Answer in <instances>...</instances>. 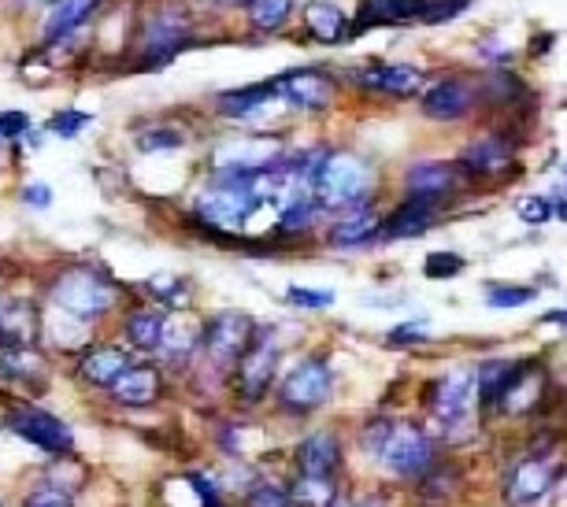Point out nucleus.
I'll use <instances>...</instances> for the list:
<instances>
[{
    "instance_id": "2f4dec72",
    "label": "nucleus",
    "mask_w": 567,
    "mask_h": 507,
    "mask_svg": "<svg viewBox=\"0 0 567 507\" xmlns=\"http://www.w3.org/2000/svg\"><path fill=\"white\" fill-rule=\"evenodd\" d=\"M512 371H516V363H512V360H494V363L478 366V371H475V390H478V396H483V404L497 401V393L505 390Z\"/></svg>"
},
{
    "instance_id": "1a4fd4ad",
    "label": "nucleus",
    "mask_w": 567,
    "mask_h": 507,
    "mask_svg": "<svg viewBox=\"0 0 567 507\" xmlns=\"http://www.w3.org/2000/svg\"><path fill=\"white\" fill-rule=\"evenodd\" d=\"M275 366H278V341L271 330H256L249 349L241 352V360L234 363V371H238V393L245 401H260L267 393V385H271L275 377Z\"/></svg>"
},
{
    "instance_id": "e433bc0d",
    "label": "nucleus",
    "mask_w": 567,
    "mask_h": 507,
    "mask_svg": "<svg viewBox=\"0 0 567 507\" xmlns=\"http://www.w3.org/2000/svg\"><path fill=\"white\" fill-rule=\"evenodd\" d=\"M93 123V115H85V112H74V107H68V112H60V115H52V123H49V134H56V137H74V134H82L85 126Z\"/></svg>"
},
{
    "instance_id": "9b49d317",
    "label": "nucleus",
    "mask_w": 567,
    "mask_h": 507,
    "mask_svg": "<svg viewBox=\"0 0 567 507\" xmlns=\"http://www.w3.org/2000/svg\"><path fill=\"white\" fill-rule=\"evenodd\" d=\"M275 82H278V101H286L297 112H323L330 96H334V85L319 71H290Z\"/></svg>"
},
{
    "instance_id": "f3484780",
    "label": "nucleus",
    "mask_w": 567,
    "mask_h": 507,
    "mask_svg": "<svg viewBox=\"0 0 567 507\" xmlns=\"http://www.w3.org/2000/svg\"><path fill=\"white\" fill-rule=\"evenodd\" d=\"M297 467L301 474H312V478H334V470L341 467V445L330 430H319V434L305 437L301 448H297Z\"/></svg>"
},
{
    "instance_id": "c9c22d12",
    "label": "nucleus",
    "mask_w": 567,
    "mask_h": 507,
    "mask_svg": "<svg viewBox=\"0 0 567 507\" xmlns=\"http://www.w3.org/2000/svg\"><path fill=\"white\" fill-rule=\"evenodd\" d=\"M530 300H534V289H527V286H497V289H489L486 304L489 308H523V304H530Z\"/></svg>"
},
{
    "instance_id": "de8ad7c7",
    "label": "nucleus",
    "mask_w": 567,
    "mask_h": 507,
    "mask_svg": "<svg viewBox=\"0 0 567 507\" xmlns=\"http://www.w3.org/2000/svg\"><path fill=\"white\" fill-rule=\"evenodd\" d=\"M41 4H60V0H41Z\"/></svg>"
},
{
    "instance_id": "a211bd4d",
    "label": "nucleus",
    "mask_w": 567,
    "mask_h": 507,
    "mask_svg": "<svg viewBox=\"0 0 567 507\" xmlns=\"http://www.w3.org/2000/svg\"><path fill=\"white\" fill-rule=\"evenodd\" d=\"M471 107V85L460 79H442L423 93V112L442 123H453Z\"/></svg>"
},
{
    "instance_id": "bb28decb",
    "label": "nucleus",
    "mask_w": 567,
    "mask_h": 507,
    "mask_svg": "<svg viewBox=\"0 0 567 507\" xmlns=\"http://www.w3.org/2000/svg\"><path fill=\"white\" fill-rule=\"evenodd\" d=\"M374 230H379V215H374L371 208H360L352 211V215H346L334 230H330V245L334 248H349V245H363L368 237H374Z\"/></svg>"
},
{
    "instance_id": "f03ea898",
    "label": "nucleus",
    "mask_w": 567,
    "mask_h": 507,
    "mask_svg": "<svg viewBox=\"0 0 567 507\" xmlns=\"http://www.w3.org/2000/svg\"><path fill=\"white\" fill-rule=\"evenodd\" d=\"M252 170H219V186L197 200V215L216 230H241L249 215L260 208L249 193Z\"/></svg>"
},
{
    "instance_id": "cd10ccee",
    "label": "nucleus",
    "mask_w": 567,
    "mask_h": 507,
    "mask_svg": "<svg viewBox=\"0 0 567 507\" xmlns=\"http://www.w3.org/2000/svg\"><path fill=\"white\" fill-rule=\"evenodd\" d=\"M126 338L137 352H156L159 349V338H164V315H156V311H134V315H126Z\"/></svg>"
},
{
    "instance_id": "4c0bfd02",
    "label": "nucleus",
    "mask_w": 567,
    "mask_h": 507,
    "mask_svg": "<svg viewBox=\"0 0 567 507\" xmlns=\"http://www.w3.org/2000/svg\"><path fill=\"white\" fill-rule=\"evenodd\" d=\"M293 308H308V311H319V308H330L334 304V293L330 289H305V286H293L290 293H286Z\"/></svg>"
},
{
    "instance_id": "aec40b11",
    "label": "nucleus",
    "mask_w": 567,
    "mask_h": 507,
    "mask_svg": "<svg viewBox=\"0 0 567 507\" xmlns=\"http://www.w3.org/2000/svg\"><path fill=\"white\" fill-rule=\"evenodd\" d=\"M305 23H308V30H312V38L323 41V45H338V41H346L352 34L349 15L341 12L338 4H330V0H308Z\"/></svg>"
},
{
    "instance_id": "c03bdc74",
    "label": "nucleus",
    "mask_w": 567,
    "mask_h": 507,
    "mask_svg": "<svg viewBox=\"0 0 567 507\" xmlns=\"http://www.w3.org/2000/svg\"><path fill=\"white\" fill-rule=\"evenodd\" d=\"M420 327H423V322H404L401 330L390 333V341L393 344H401V341H426V330H420Z\"/></svg>"
},
{
    "instance_id": "f704fd0d",
    "label": "nucleus",
    "mask_w": 567,
    "mask_h": 507,
    "mask_svg": "<svg viewBox=\"0 0 567 507\" xmlns=\"http://www.w3.org/2000/svg\"><path fill=\"white\" fill-rule=\"evenodd\" d=\"M137 148L145 156H156V153H178L182 148V134L171 131V126H156V131H145L137 137Z\"/></svg>"
},
{
    "instance_id": "a19ab883",
    "label": "nucleus",
    "mask_w": 567,
    "mask_h": 507,
    "mask_svg": "<svg viewBox=\"0 0 567 507\" xmlns=\"http://www.w3.org/2000/svg\"><path fill=\"white\" fill-rule=\"evenodd\" d=\"M23 507H74V500L63 489H56V485H41V489L27 496Z\"/></svg>"
},
{
    "instance_id": "4468645a",
    "label": "nucleus",
    "mask_w": 567,
    "mask_h": 507,
    "mask_svg": "<svg viewBox=\"0 0 567 507\" xmlns=\"http://www.w3.org/2000/svg\"><path fill=\"white\" fill-rule=\"evenodd\" d=\"M549 489H553V467H549V463H542V459L519 463V467L508 474V485H505L508 500L516 504V507L542 504Z\"/></svg>"
},
{
    "instance_id": "ddd939ff",
    "label": "nucleus",
    "mask_w": 567,
    "mask_h": 507,
    "mask_svg": "<svg viewBox=\"0 0 567 507\" xmlns=\"http://www.w3.org/2000/svg\"><path fill=\"white\" fill-rule=\"evenodd\" d=\"M434 0H363L357 23L349 30L360 34L368 27H390V23H412V19H426L431 15Z\"/></svg>"
},
{
    "instance_id": "58836bf2",
    "label": "nucleus",
    "mask_w": 567,
    "mask_h": 507,
    "mask_svg": "<svg viewBox=\"0 0 567 507\" xmlns=\"http://www.w3.org/2000/svg\"><path fill=\"white\" fill-rule=\"evenodd\" d=\"M249 507H293L290 493L278 489V485H256L249 493Z\"/></svg>"
},
{
    "instance_id": "8fccbe9b",
    "label": "nucleus",
    "mask_w": 567,
    "mask_h": 507,
    "mask_svg": "<svg viewBox=\"0 0 567 507\" xmlns=\"http://www.w3.org/2000/svg\"><path fill=\"white\" fill-rule=\"evenodd\" d=\"M0 142H4V134H0Z\"/></svg>"
},
{
    "instance_id": "39448f33",
    "label": "nucleus",
    "mask_w": 567,
    "mask_h": 507,
    "mask_svg": "<svg viewBox=\"0 0 567 507\" xmlns=\"http://www.w3.org/2000/svg\"><path fill=\"white\" fill-rule=\"evenodd\" d=\"M478 396L475 374L471 371H449L431 390V415L445 437H464L471 430V401Z\"/></svg>"
},
{
    "instance_id": "7ed1b4c3",
    "label": "nucleus",
    "mask_w": 567,
    "mask_h": 507,
    "mask_svg": "<svg viewBox=\"0 0 567 507\" xmlns=\"http://www.w3.org/2000/svg\"><path fill=\"white\" fill-rule=\"evenodd\" d=\"M52 300H56L63 311H71L74 319H101L104 311L120 300V289L104 275L90 271V267H74V271L56 278Z\"/></svg>"
},
{
    "instance_id": "2eb2a0df",
    "label": "nucleus",
    "mask_w": 567,
    "mask_h": 507,
    "mask_svg": "<svg viewBox=\"0 0 567 507\" xmlns=\"http://www.w3.org/2000/svg\"><path fill=\"white\" fill-rule=\"evenodd\" d=\"M434 223V200H404L401 208H393L390 219L379 223V230L374 237H382V241H404V237H420L426 226Z\"/></svg>"
},
{
    "instance_id": "ea45409f",
    "label": "nucleus",
    "mask_w": 567,
    "mask_h": 507,
    "mask_svg": "<svg viewBox=\"0 0 567 507\" xmlns=\"http://www.w3.org/2000/svg\"><path fill=\"white\" fill-rule=\"evenodd\" d=\"M460 267H464V260L453 252H431L426 256V278H453L460 275Z\"/></svg>"
},
{
    "instance_id": "c756f323",
    "label": "nucleus",
    "mask_w": 567,
    "mask_h": 507,
    "mask_svg": "<svg viewBox=\"0 0 567 507\" xmlns=\"http://www.w3.org/2000/svg\"><path fill=\"white\" fill-rule=\"evenodd\" d=\"M200 344V330L189 327V322H164V338H159V349L171 363H186L189 355H194V349Z\"/></svg>"
},
{
    "instance_id": "412c9836",
    "label": "nucleus",
    "mask_w": 567,
    "mask_h": 507,
    "mask_svg": "<svg viewBox=\"0 0 567 507\" xmlns=\"http://www.w3.org/2000/svg\"><path fill=\"white\" fill-rule=\"evenodd\" d=\"M38 338V315L30 304H0V344L27 349Z\"/></svg>"
},
{
    "instance_id": "37998d69",
    "label": "nucleus",
    "mask_w": 567,
    "mask_h": 507,
    "mask_svg": "<svg viewBox=\"0 0 567 507\" xmlns=\"http://www.w3.org/2000/svg\"><path fill=\"white\" fill-rule=\"evenodd\" d=\"M27 131H30V115H23V112H4V115H0V134H4V137H19Z\"/></svg>"
},
{
    "instance_id": "20e7f679",
    "label": "nucleus",
    "mask_w": 567,
    "mask_h": 507,
    "mask_svg": "<svg viewBox=\"0 0 567 507\" xmlns=\"http://www.w3.org/2000/svg\"><path fill=\"white\" fill-rule=\"evenodd\" d=\"M371 178L363 159L346 156V153H327L323 167H319L316 178V200L319 208H352V204L363 200Z\"/></svg>"
},
{
    "instance_id": "72a5a7b5",
    "label": "nucleus",
    "mask_w": 567,
    "mask_h": 507,
    "mask_svg": "<svg viewBox=\"0 0 567 507\" xmlns=\"http://www.w3.org/2000/svg\"><path fill=\"white\" fill-rule=\"evenodd\" d=\"M148 293H156V300H164L167 308H186L189 304V289L175 275H156L148 278Z\"/></svg>"
},
{
    "instance_id": "6e6552de",
    "label": "nucleus",
    "mask_w": 567,
    "mask_h": 507,
    "mask_svg": "<svg viewBox=\"0 0 567 507\" xmlns=\"http://www.w3.org/2000/svg\"><path fill=\"white\" fill-rule=\"evenodd\" d=\"M194 41V23L178 12V8H164V12L148 15L142 27V63L159 68L175 52H182Z\"/></svg>"
},
{
    "instance_id": "a878e982",
    "label": "nucleus",
    "mask_w": 567,
    "mask_h": 507,
    "mask_svg": "<svg viewBox=\"0 0 567 507\" xmlns=\"http://www.w3.org/2000/svg\"><path fill=\"white\" fill-rule=\"evenodd\" d=\"M271 101H278V82L249 85V90H241V93L219 96V107H223V112H230L234 118H252V115H260Z\"/></svg>"
},
{
    "instance_id": "9d476101",
    "label": "nucleus",
    "mask_w": 567,
    "mask_h": 507,
    "mask_svg": "<svg viewBox=\"0 0 567 507\" xmlns=\"http://www.w3.org/2000/svg\"><path fill=\"white\" fill-rule=\"evenodd\" d=\"M8 430L23 437L27 445H38L41 452H56V456L74 445L71 430L63 426L56 415L41 412V407H16V412L8 415Z\"/></svg>"
},
{
    "instance_id": "f257e3e1",
    "label": "nucleus",
    "mask_w": 567,
    "mask_h": 507,
    "mask_svg": "<svg viewBox=\"0 0 567 507\" xmlns=\"http://www.w3.org/2000/svg\"><path fill=\"white\" fill-rule=\"evenodd\" d=\"M363 448L371 452L382 467L398 470L401 478H423L434 463V441L412 423H390V418H374L363 434Z\"/></svg>"
},
{
    "instance_id": "b1692460",
    "label": "nucleus",
    "mask_w": 567,
    "mask_h": 507,
    "mask_svg": "<svg viewBox=\"0 0 567 507\" xmlns=\"http://www.w3.org/2000/svg\"><path fill=\"white\" fill-rule=\"evenodd\" d=\"M453 189H456V170L449 164H415L409 170V193L420 200L449 197Z\"/></svg>"
},
{
    "instance_id": "393cba45",
    "label": "nucleus",
    "mask_w": 567,
    "mask_h": 507,
    "mask_svg": "<svg viewBox=\"0 0 567 507\" xmlns=\"http://www.w3.org/2000/svg\"><path fill=\"white\" fill-rule=\"evenodd\" d=\"M278 159V148L271 142H245V145H230L216 156L219 170H260L271 167Z\"/></svg>"
},
{
    "instance_id": "4be33fe9",
    "label": "nucleus",
    "mask_w": 567,
    "mask_h": 507,
    "mask_svg": "<svg viewBox=\"0 0 567 507\" xmlns=\"http://www.w3.org/2000/svg\"><path fill=\"white\" fill-rule=\"evenodd\" d=\"M126 366H131V355H126L123 349H93V352L82 355L79 374H82V382L109 390V385L126 371Z\"/></svg>"
},
{
    "instance_id": "49530a36",
    "label": "nucleus",
    "mask_w": 567,
    "mask_h": 507,
    "mask_svg": "<svg viewBox=\"0 0 567 507\" xmlns=\"http://www.w3.org/2000/svg\"><path fill=\"white\" fill-rule=\"evenodd\" d=\"M219 4H227V8H249L252 0H219Z\"/></svg>"
},
{
    "instance_id": "473e14b6",
    "label": "nucleus",
    "mask_w": 567,
    "mask_h": 507,
    "mask_svg": "<svg viewBox=\"0 0 567 507\" xmlns=\"http://www.w3.org/2000/svg\"><path fill=\"white\" fill-rule=\"evenodd\" d=\"M290 12H293V0H252L249 4L256 30H278L290 19Z\"/></svg>"
},
{
    "instance_id": "dca6fc26",
    "label": "nucleus",
    "mask_w": 567,
    "mask_h": 507,
    "mask_svg": "<svg viewBox=\"0 0 567 507\" xmlns=\"http://www.w3.org/2000/svg\"><path fill=\"white\" fill-rule=\"evenodd\" d=\"M109 390L115 393V401L120 404H131V407H145V404H153L159 390H164V382H159V371L156 366H148V363H131L126 371L115 377V382L109 385Z\"/></svg>"
},
{
    "instance_id": "423d86ee",
    "label": "nucleus",
    "mask_w": 567,
    "mask_h": 507,
    "mask_svg": "<svg viewBox=\"0 0 567 507\" xmlns=\"http://www.w3.org/2000/svg\"><path fill=\"white\" fill-rule=\"evenodd\" d=\"M278 396H282V407L293 415H308L316 407H323L330 401V366L319 355H308V360L293 363L286 371L282 385H278Z\"/></svg>"
},
{
    "instance_id": "c85d7f7f",
    "label": "nucleus",
    "mask_w": 567,
    "mask_h": 507,
    "mask_svg": "<svg viewBox=\"0 0 567 507\" xmlns=\"http://www.w3.org/2000/svg\"><path fill=\"white\" fill-rule=\"evenodd\" d=\"M97 8V0H60L56 12H52V19L45 23V38L49 41H60L68 38L71 30H79L85 23V15Z\"/></svg>"
},
{
    "instance_id": "5701e85b",
    "label": "nucleus",
    "mask_w": 567,
    "mask_h": 507,
    "mask_svg": "<svg viewBox=\"0 0 567 507\" xmlns=\"http://www.w3.org/2000/svg\"><path fill=\"white\" fill-rule=\"evenodd\" d=\"M460 164H464L471 175H497V170H505L512 164V145L505 137H483V142L464 148Z\"/></svg>"
},
{
    "instance_id": "0eeeda50",
    "label": "nucleus",
    "mask_w": 567,
    "mask_h": 507,
    "mask_svg": "<svg viewBox=\"0 0 567 507\" xmlns=\"http://www.w3.org/2000/svg\"><path fill=\"white\" fill-rule=\"evenodd\" d=\"M252 333H256L252 319L241 315V311H223V315H216L200 330V344H205L208 363L219 366V371H234V363L249 349Z\"/></svg>"
},
{
    "instance_id": "09e8293b",
    "label": "nucleus",
    "mask_w": 567,
    "mask_h": 507,
    "mask_svg": "<svg viewBox=\"0 0 567 507\" xmlns=\"http://www.w3.org/2000/svg\"><path fill=\"white\" fill-rule=\"evenodd\" d=\"M330 507H346V504H341V500H334V504H330Z\"/></svg>"
},
{
    "instance_id": "a18cd8bd",
    "label": "nucleus",
    "mask_w": 567,
    "mask_h": 507,
    "mask_svg": "<svg viewBox=\"0 0 567 507\" xmlns=\"http://www.w3.org/2000/svg\"><path fill=\"white\" fill-rule=\"evenodd\" d=\"M23 200H27V204H34V208H49V204H52V193H49L45 186H27V189H23Z\"/></svg>"
},
{
    "instance_id": "f8f14e48",
    "label": "nucleus",
    "mask_w": 567,
    "mask_h": 507,
    "mask_svg": "<svg viewBox=\"0 0 567 507\" xmlns=\"http://www.w3.org/2000/svg\"><path fill=\"white\" fill-rule=\"evenodd\" d=\"M545 393V371L542 363H516V371L505 382V390L497 393V407L505 415H527Z\"/></svg>"
},
{
    "instance_id": "7c9ffc66",
    "label": "nucleus",
    "mask_w": 567,
    "mask_h": 507,
    "mask_svg": "<svg viewBox=\"0 0 567 507\" xmlns=\"http://www.w3.org/2000/svg\"><path fill=\"white\" fill-rule=\"evenodd\" d=\"M293 507H330L338 500V489H334V478H312V474H301L293 482V493H290Z\"/></svg>"
},
{
    "instance_id": "79ce46f5",
    "label": "nucleus",
    "mask_w": 567,
    "mask_h": 507,
    "mask_svg": "<svg viewBox=\"0 0 567 507\" xmlns=\"http://www.w3.org/2000/svg\"><path fill=\"white\" fill-rule=\"evenodd\" d=\"M549 215H553L549 200H542V197H527V200L519 204V219H523V223H534V226H538V223L549 219Z\"/></svg>"
},
{
    "instance_id": "6ab92c4d",
    "label": "nucleus",
    "mask_w": 567,
    "mask_h": 507,
    "mask_svg": "<svg viewBox=\"0 0 567 507\" xmlns=\"http://www.w3.org/2000/svg\"><path fill=\"white\" fill-rule=\"evenodd\" d=\"M363 90L374 93H390V96H409L423 85V71L420 68H404V63H386V68H371L360 74Z\"/></svg>"
}]
</instances>
